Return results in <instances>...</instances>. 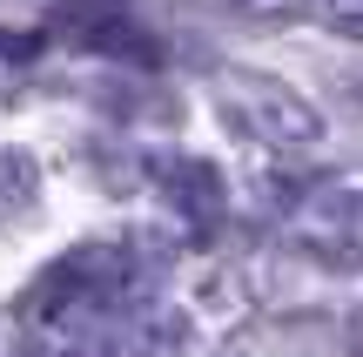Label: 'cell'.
Returning a JSON list of instances; mask_svg holds the SVG:
<instances>
[{"instance_id":"cell-1","label":"cell","mask_w":363,"mask_h":357,"mask_svg":"<svg viewBox=\"0 0 363 357\" xmlns=\"http://www.w3.org/2000/svg\"><path fill=\"white\" fill-rule=\"evenodd\" d=\"M216 108L229 128H242L249 142L262 148H296V142H316V108L303 101L296 88H283V81L269 75H242V67H229L216 88Z\"/></svg>"},{"instance_id":"cell-2","label":"cell","mask_w":363,"mask_h":357,"mask_svg":"<svg viewBox=\"0 0 363 357\" xmlns=\"http://www.w3.org/2000/svg\"><path fill=\"white\" fill-rule=\"evenodd\" d=\"M296 243H310L323 263L337 256L343 270L363 263V189H350V196H316L296 216Z\"/></svg>"},{"instance_id":"cell-3","label":"cell","mask_w":363,"mask_h":357,"mask_svg":"<svg viewBox=\"0 0 363 357\" xmlns=\"http://www.w3.org/2000/svg\"><path fill=\"white\" fill-rule=\"evenodd\" d=\"M162 189H169L175 216L195 229V236H208V229L222 223V169H216V162L169 155V162H162Z\"/></svg>"},{"instance_id":"cell-4","label":"cell","mask_w":363,"mask_h":357,"mask_svg":"<svg viewBox=\"0 0 363 357\" xmlns=\"http://www.w3.org/2000/svg\"><path fill=\"white\" fill-rule=\"evenodd\" d=\"M40 196V169L27 148H0V209H34Z\"/></svg>"}]
</instances>
